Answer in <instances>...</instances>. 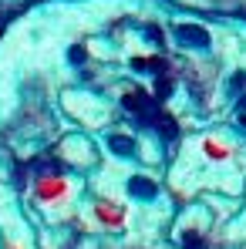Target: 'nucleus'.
<instances>
[{"label": "nucleus", "instance_id": "obj_4", "mask_svg": "<svg viewBox=\"0 0 246 249\" xmlns=\"http://www.w3.org/2000/svg\"><path fill=\"white\" fill-rule=\"evenodd\" d=\"M243 81H246V74H236V78H233V91H240V88H243Z\"/></svg>", "mask_w": 246, "mask_h": 249}, {"label": "nucleus", "instance_id": "obj_1", "mask_svg": "<svg viewBox=\"0 0 246 249\" xmlns=\"http://www.w3.org/2000/svg\"><path fill=\"white\" fill-rule=\"evenodd\" d=\"M175 37L182 44H189V47H209V34H206L203 27H196V24H179Z\"/></svg>", "mask_w": 246, "mask_h": 249}, {"label": "nucleus", "instance_id": "obj_2", "mask_svg": "<svg viewBox=\"0 0 246 249\" xmlns=\"http://www.w3.org/2000/svg\"><path fill=\"white\" fill-rule=\"evenodd\" d=\"M128 192H132L135 199H155V185H152L149 178H132V182H128Z\"/></svg>", "mask_w": 246, "mask_h": 249}, {"label": "nucleus", "instance_id": "obj_3", "mask_svg": "<svg viewBox=\"0 0 246 249\" xmlns=\"http://www.w3.org/2000/svg\"><path fill=\"white\" fill-rule=\"evenodd\" d=\"M108 148H112L115 155H132V152H135V142L125 138V135H112V138H108Z\"/></svg>", "mask_w": 246, "mask_h": 249}]
</instances>
